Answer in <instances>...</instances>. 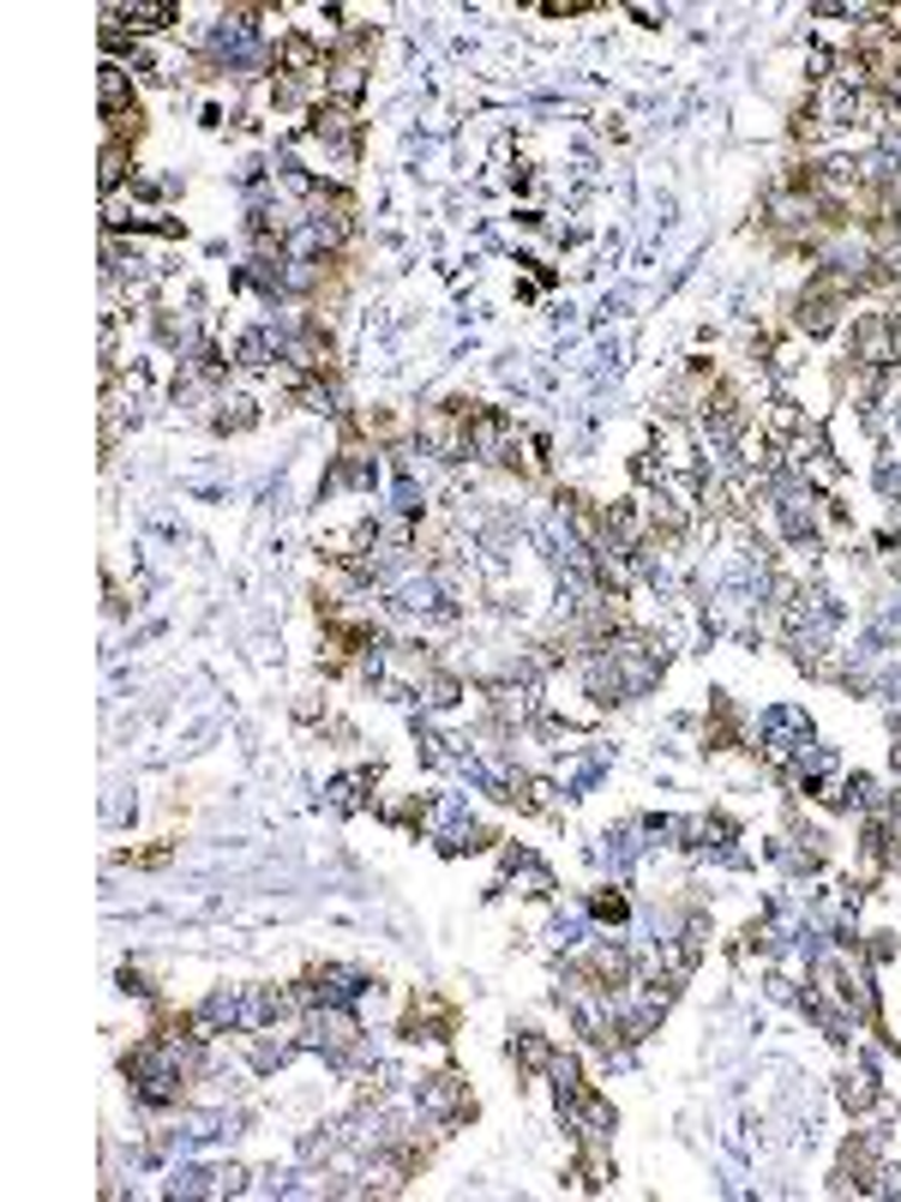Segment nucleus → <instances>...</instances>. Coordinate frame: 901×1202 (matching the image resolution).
Here are the masks:
<instances>
[{
    "label": "nucleus",
    "mask_w": 901,
    "mask_h": 1202,
    "mask_svg": "<svg viewBox=\"0 0 901 1202\" xmlns=\"http://www.w3.org/2000/svg\"><path fill=\"white\" fill-rule=\"evenodd\" d=\"M403 1034H409V1041H446V1034H451V1004H439V999H416V1004H409Z\"/></svg>",
    "instance_id": "obj_1"
},
{
    "label": "nucleus",
    "mask_w": 901,
    "mask_h": 1202,
    "mask_svg": "<svg viewBox=\"0 0 901 1202\" xmlns=\"http://www.w3.org/2000/svg\"><path fill=\"white\" fill-rule=\"evenodd\" d=\"M841 1101H848V1112H871V1106H878V1082H871L865 1071L848 1076V1082H841Z\"/></svg>",
    "instance_id": "obj_2"
},
{
    "label": "nucleus",
    "mask_w": 901,
    "mask_h": 1202,
    "mask_svg": "<svg viewBox=\"0 0 901 1202\" xmlns=\"http://www.w3.org/2000/svg\"><path fill=\"white\" fill-rule=\"evenodd\" d=\"M121 19H132V31H157V24H174V7H114Z\"/></svg>",
    "instance_id": "obj_3"
},
{
    "label": "nucleus",
    "mask_w": 901,
    "mask_h": 1202,
    "mask_svg": "<svg viewBox=\"0 0 901 1202\" xmlns=\"http://www.w3.org/2000/svg\"><path fill=\"white\" fill-rule=\"evenodd\" d=\"M517 1059L523 1064H553V1046L541 1041V1034H523V1041H517Z\"/></svg>",
    "instance_id": "obj_4"
}]
</instances>
